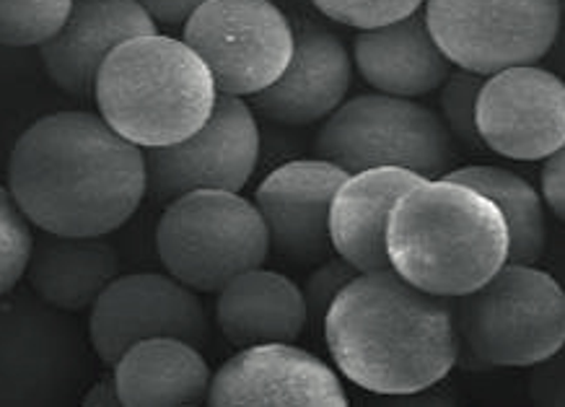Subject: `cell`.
Here are the masks:
<instances>
[{
	"label": "cell",
	"instance_id": "cell-1",
	"mask_svg": "<svg viewBox=\"0 0 565 407\" xmlns=\"http://www.w3.org/2000/svg\"><path fill=\"white\" fill-rule=\"evenodd\" d=\"M9 192L44 234L107 236L148 192L146 153L94 113H55L29 125L9 159Z\"/></svg>",
	"mask_w": 565,
	"mask_h": 407
},
{
	"label": "cell",
	"instance_id": "cell-2",
	"mask_svg": "<svg viewBox=\"0 0 565 407\" xmlns=\"http://www.w3.org/2000/svg\"><path fill=\"white\" fill-rule=\"evenodd\" d=\"M322 322L338 372L371 395H420L459 361L455 303L394 270L359 272L334 296Z\"/></svg>",
	"mask_w": 565,
	"mask_h": 407
},
{
	"label": "cell",
	"instance_id": "cell-3",
	"mask_svg": "<svg viewBox=\"0 0 565 407\" xmlns=\"http://www.w3.org/2000/svg\"><path fill=\"white\" fill-rule=\"evenodd\" d=\"M509 232L493 200L446 176L420 180L386 224L392 270L430 296L459 299L505 265Z\"/></svg>",
	"mask_w": 565,
	"mask_h": 407
},
{
	"label": "cell",
	"instance_id": "cell-4",
	"mask_svg": "<svg viewBox=\"0 0 565 407\" xmlns=\"http://www.w3.org/2000/svg\"><path fill=\"white\" fill-rule=\"evenodd\" d=\"M218 88L207 65L182 40L132 36L109 53L96 73L99 117L132 146H174L200 130Z\"/></svg>",
	"mask_w": 565,
	"mask_h": 407
},
{
	"label": "cell",
	"instance_id": "cell-5",
	"mask_svg": "<svg viewBox=\"0 0 565 407\" xmlns=\"http://www.w3.org/2000/svg\"><path fill=\"white\" fill-rule=\"evenodd\" d=\"M459 345L486 366H537L565 345V293L534 265L505 263L493 278L459 296Z\"/></svg>",
	"mask_w": 565,
	"mask_h": 407
},
{
	"label": "cell",
	"instance_id": "cell-6",
	"mask_svg": "<svg viewBox=\"0 0 565 407\" xmlns=\"http://www.w3.org/2000/svg\"><path fill=\"white\" fill-rule=\"evenodd\" d=\"M156 251L180 283L198 293H218L232 278L263 268L270 239L255 203L242 192L192 190L163 208Z\"/></svg>",
	"mask_w": 565,
	"mask_h": 407
},
{
	"label": "cell",
	"instance_id": "cell-7",
	"mask_svg": "<svg viewBox=\"0 0 565 407\" xmlns=\"http://www.w3.org/2000/svg\"><path fill=\"white\" fill-rule=\"evenodd\" d=\"M451 132L441 115L390 94H363L343 101L319 130L317 159L348 174L397 167L423 180H438L451 164Z\"/></svg>",
	"mask_w": 565,
	"mask_h": 407
},
{
	"label": "cell",
	"instance_id": "cell-8",
	"mask_svg": "<svg viewBox=\"0 0 565 407\" xmlns=\"http://www.w3.org/2000/svg\"><path fill=\"white\" fill-rule=\"evenodd\" d=\"M423 17L446 61L486 78L553 50L561 0H426Z\"/></svg>",
	"mask_w": 565,
	"mask_h": 407
},
{
	"label": "cell",
	"instance_id": "cell-9",
	"mask_svg": "<svg viewBox=\"0 0 565 407\" xmlns=\"http://www.w3.org/2000/svg\"><path fill=\"white\" fill-rule=\"evenodd\" d=\"M182 42L207 65L218 94L255 96L280 78L296 32L273 0H205Z\"/></svg>",
	"mask_w": 565,
	"mask_h": 407
},
{
	"label": "cell",
	"instance_id": "cell-10",
	"mask_svg": "<svg viewBox=\"0 0 565 407\" xmlns=\"http://www.w3.org/2000/svg\"><path fill=\"white\" fill-rule=\"evenodd\" d=\"M143 153L148 192L159 200H174L192 190L242 192L259 161L255 113L239 96L218 94L200 130L180 143Z\"/></svg>",
	"mask_w": 565,
	"mask_h": 407
},
{
	"label": "cell",
	"instance_id": "cell-11",
	"mask_svg": "<svg viewBox=\"0 0 565 407\" xmlns=\"http://www.w3.org/2000/svg\"><path fill=\"white\" fill-rule=\"evenodd\" d=\"M88 335L96 355L111 366L146 338H180L203 351L211 343V322L198 291L169 272H128L96 296Z\"/></svg>",
	"mask_w": 565,
	"mask_h": 407
},
{
	"label": "cell",
	"instance_id": "cell-12",
	"mask_svg": "<svg viewBox=\"0 0 565 407\" xmlns=\"http://www.w3.org/2000/svg\"><path fill=\"white\" fill-rule=\"evenodd\" d=\"M475 125L505 159H545L565 146V84L537 65L498 71L482 81Z\"/></svg>",
	"mask_w": 565,
	"mask_h": 407
},
{
	"label": "cell",
	"instance_id": "cell-13",
	"mask_svg": "<svg viewBox=\"0 0 565 407\" xmlns=\"http://www.w3.org/2000/svg\"><path fill=\"white\" fill-rule=\"evenodd\" d=\"M213 407H348L340 376L294 343L239 347L211 376Z\"/></svg>",
	"mask_w": 565,
	"mask_h": 407
},
{
	"label": "cell",
	"instance_id": "cell-14",
	"mask_svg": "<svg viewBox=\"0 0 565 407\" xmlns=\"http://www.w3.org/2000/svg\"><path fill=\"white\" fill-rule=\"evenodd\" d=\"M348 180L345 169L324 159L288 161L255 192L270 249L286 260L311 265L330 255V205Z\"/></svg>",
	"mask_w": 565,
	"mask_h": 407
},
{
	"label": "cell",
	"instance_id": "cell-15",
	"mask_svg": "<svg viewBox=\"0 0 565 407\" xmlns=\"http://www.w3.org/2000/svg\"><path fill=\"white\" fill-rule=\"evenodd\" d=\"M159 26L138 0H73L68 19L40 47L47 76L71 96H94L96 73L115 47Z\"/></svg>",
	"mask_w": 565,
	"mask_h": 407
},
{
	"label": "cell",
	"instance_id": "cell-16",
	"mask_svg": "<svg viewBox=\"0 0 565 407\" xmlns=\"http://www.w3.org/2000/svg\"><path fill=\"white\" fill-rule=\"evenodd\" d=\"M351 76V53L338 36L322 29L301 32L280 78L252 96V113L291 128L327 120L343 105Z\"/></svg>",
	"mask_w": 565,
	"mask_h": 407
},
{
	"label": "cell",
	"instance_id": "cell-17",
	"mask_svg": "<svg viewBox=\"0 0 565 407\" xmlns=\"http://www.w3.org/2000/svg\"><path fill=\"white\" fill-rule=\"evenodd\" d=\"M423 176L397 167L348 174L330 205V247L355 272L392 270L386 257V224L397 197Z\"/></svg>",
	"mask_w": 565,
	"mask_h": 407
},
{
	"label": "cell",
	"instance_id": "cell-18",
	"mask_svg": "<svg viewBox=\"0 0 565 407\" xmlns=\"http://www.w3.org/2000/svg\"><path fill=\"white\" fill-rule=\"evenodd\" d=\"M353 57L366 84L379 94L415 99L441 88L451 73V63L430 36L423 11L363 29L353 42Z\"/></svg>",
	"mask_w": 565,
	"mask_h": 407
},
{
	"label": "cell",
	"instance_id": "cell-19",
	"mask_svg": "<svg viewBox=\"0 0 565 407\" xmlns=\"http://www.w3.org/2000/svg\"><path fill=\"white\" fill-rule=\"evenodd\" d=\"M215 320L234 347L296 343L309 322V309L291 278L255 268L221 288Z\"/></svg>",
	"mask_w": 565,
	"mask_h": 407
},
{
	"label": "cell",
	"instance_id": "cell-20",
	"mask_svg": "<svg viewBox=\"0 0 565 407\" xmlns=\"http://www.w3.org/2000/svg\"><path fill=\"white\" fill-rule=\"evenodd\" d=\"M111 368L122 407L200 405L213 376L203 351L180 338L138 340Z\"/></svg>",
	"mask_w": 565,
	"mask_h": 407
},
{
	"label": "cell",
	"instance_id": "cell-21",
	"mask_svg": "<svg viewBox=\"0 0 565 407\" xmlns=\"http://www.w3.org/2000/svg\"><path fill=\"white\" fill-rule=\"evenodd\" d=\"M40 299L63 312H84L120 276V257L104 236L47 234L34 242L26 265Z\"/></svg>",
	"mask_w": 565,
	"mask_h": 407
},
{
	"label": "cell",
	"instance_id": "cell-22",
	"mask_svg": "<svg viewBox=\"0 0 565 407\" xmlns=\"http://www.w3.org/2000/svg\"><path fill=\"white\" fill-rule=\"evenodd\" d=\"M444 176L493 200L505 221V232H509L505 263L534 265L540 260L547 244L545 203L524 176L501 167H462Z\"/></svg>",
	"mask_w": 565,
	"mask_h": 407
},
{
	"label": "cell",
	"instance_id": "cell-23",
	"mask_svg": "<svg viewBox=\"0 0 565 407\" xmlns=\"http://www.w3.org/2000/svg\"><path fill=\"white\" fill-rule=\"evenodd\" d=\"M73 0H0V47H42L68 19Z\"/></svg>",
	"mask_w": 565,
	"mask_h": 407
},
{
	"label": "cell",
	"instance_id": "cell-24",
	"mask_svg": "<svg viewBox=\"0 0 565 407\" xmlns=\"http://www.w3.org/2000/svg\"><path fill=\"white\" fill-rule=\"evenodd\" d=\"M32 247V224L11 197L9 188L0 184V296L9 293L26 276Z\"/></svg>",
	"mask_w": 565,
	"mask_h": 407
},
{
	"label": "cell",
	"instance_id": "cell-25",
	"mask_svg": "<svg viewBox=\"0 0 565 407\" xmlns=\"http://www.w3.org/2000/svg\"><path fill=\"white\" fill-rule=\"evenodd\" d=\"M482 76L470 71H455L441 84V120L451 138L465 146H478V125H475V105L482 86Z\"/></svg>",
	"mask_w": 565,
	"mask_h": 407
},
{
	"label": "cell",
	"instance_id": "cell-26",
	"mask_svg": "<svg viewBox=\"0 0 565 407\" xmlns=\"http://www.w3.org/2000/svg\"><path fill=\"white\" fill-rule=\"evenodd\" d=\"M327 19L353 29H376L420 11L426 0H311Z\"/></svg>",
	"mask_w": 565,
	"mask_h": 407
},
{
	"label": "cell",
	"instance_id": "cell-27",
	"mask_svg": "<svg viewBox=\"0 0 565 407\" xmlns=\"http://www.w3.org/2000/svg\"><path fill=\"white\" fill-rule=\"evenodd\" d=\"M355 276H359V272H355L351 265L343 260V257L319 265V268L311 272V276L307 278V283H303V288H301L303 301H307V309H309V317H319V320H322L327 309H330L334 296L343 291V288L351 283Z\"/></svg>",
	"mask_w": 565,
	"mask_h": 407
},
{
	"label": "cell",
	"instance_id": "cell-28",
	"mask_svg": "<svg viewBox=\"0 0 565 407\" xmlns=\"http://www.w3.org/2000/svg\"><path fill=\"white\" fill-rule=\"evenodd\" d=\"M540 197L542 203L553 211V216L565 218V151L550 153L545 157L540 176Z\"/></svg>",
	"mask_w": 565,
	"mask_h": 407
},
{
	"label": "cell",
	"instance_id": "cell-29",
	"mask_svg": "<svg viewBox=\"0 0 565 407\" xmlns=\"http://www.w3.org/2000/svg\"><path fill=\"white\" fill-rule=\"evenodd\" d=\"M532 376V397L542 405H563V358L542 361Z\"/></svg>",
	"mask_w": 565,
	"mask_h": 407
},
{
	"label": "cell",
	"instance_id": "cell-30",
	"mask_svg": "<svg viewBox=\"0 0 565 407\" xmlns=\"http://www.w3.org/2000/svg\"><path fill=\"white\" fill-rule=\"evenodd\" d=\"M205 0H138V6L156 21V26H184Z\"/></svg>",
	"mask_w": 565,
	"mask_h": 407
},
{
	"label": "cell",
	"instance_id": "cell-31",
	"mask_svg": "<svg viewBox=\"0 0 565 407\" xmlns=\"http://www.w3.org/2000/svg\"><path fill=\"white\" fill-rule=\"evenodd\" d=\"M84 405L86 407H117L120 405V397H117V387H115V376L107 382H96L94 387L86 392Z\"/></svg>",
	"mask_w": 565,
	"mask_h": 407
}]
</instances>
